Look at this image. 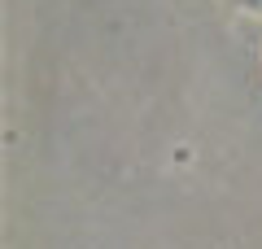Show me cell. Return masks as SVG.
Listing matches in <instances>:
<instances>
[{
    "mask_svg": "<svg viewBox=\"0 0 262 249\" xmlns=\"http://www.w3.org/2000/svg\"><path fill=\"white\" fill-rule=\"evenodd\" d=\"M241 5L245 9H262V0H241Z\"/></svg>",
    "mask_w": 262,
    "mask_h": 249,
    "instance_id": "cell-1",
    "label": "cell"
}]
</instances>
